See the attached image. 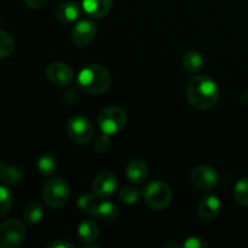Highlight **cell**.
<instances>
[{
    "label": "cell",
    "instance_id": "cell-1",
    "mask_svg": "<svg viewBox=\"0 0 248 248\" xmlns=\"http://www.w3.org/2000/svg\"><path fill=\"white\" fill-rule=\"evenodd\" d=\"M186 97L194 108L205 110L217 104L219 90L217 84L208 77L195 75L191 78L186 87Z\"/></svg>",
    "mask_w": 248,
    "mask_h": 248
},
{
    "label": "cell",
    "instance_id": "cell-2",
    "mask_svg": "<svg viewBox=\"0 0 248 248\" xmlns=\"http://www.w3.org/2000/svg\"><path fill=\"white\" fill-rule=\"evenodd\" d=\"M80 87L90 94H101L111 85V75L101 64H90L80 72L78 78Z\"/></svg>",
    "mask_w": 248,
    "mask_h": 248
},
{
    "label": "cell",
    "instance_id": "cell-3",
    "mask_svg": "<svg viewBox=\"0 0 248 248\" xmlns=\"http://www.w3.org/2000/svg\"><path fill=\"white\" fill-rule=\"evenodd\" d=\"M69 194V184L61 177H55L46 182L44 186L43 198L48 207L61 208L67 203Z\"/></svg>",
    "mask_w": 248,
    "mask_h": 248
},
{
    "label": "cell",
    "instance_id": "cell-4",
    "mask_svg": "<svg viewBox=\"0 0 248 248\" xmlns=\"http://www.w3.org/2000/svg\"><path fill=\"white\" fill-rule=\"evenodd\" d=\"M144 199L153 210L162 211L171 205L173 194L169 184L162 181H154L145 186Z\"/></svg>",
    "mask_w": 248,
    "mask_h": 248
},
{
    "label": "cell",
    "instance_id": "cell-5",
    "mask_svg": "<svg viewBox=\"0 0 248 248\" xmlns=\"http://www.w3.org/2000/svg\"><path fill=\"white\" fill-rule=\"evenodd\" d=\"M127 116H126L125 110L120 107H109V108L103 109L99 113L97 123H98L99 128L104 135H114L123 130L125 126Z\"/></svg>",
    "mask_w": 248,
    "mask_h": 248
},
{
    "label": "cell",
    "instance_id": "cell-6",
    "mask_svg": "<svg viewBox=\"0 0 248 248\" xmlns=\"http://www.w3.org/2000/svg\"><path fill=\"white\" fill-rule=\"evenodd\" d=\"M26 237L23 224L16 219H7L0 224V247L17 248Z\"/></svg>",
    "mask_w": 248,
    "mask_h": 248
},
{
    "label": "cell",
    "instance_id": "cell-7",
    "mask_svg": "<svg viewBox=\"0 0 248 248\" xmlns=\"http://www.w3.org/2000/svg\"><path fill=\"white\" fill-rule=\"evenodd\" d=\"M67 133L75 143L86 144L93 137V125L86 116H73L67 124Z\"/></svg>",
    "mask_w": 248,
    "mask_h": 248
},
{
    "label": "cell",
    "instance_id": "cell-8",
    "mask_svg": "<svg viewBox=\"0 0 248 248\" xmlns=\"http://www.w3.org/2000/svg\"><path fill=\"white\" fill-rule=\"evenodd\" d=\"M46 77L48 81L55 86L64 87L72 84L74 79V72L68 64L62 62H53L46 69Z\"/></svg>",
    "mask_w": 248,
    "mask_h": 248
},
{
    "label": "cell",
    "instance_id": "cell-9",
    "mask_svg": "<svg viewBox=\"0 0 248 248\" xmlns=\"http://www.w3.org/2000/svg\"><path fill=\"white\" fill-rule=\"evenodd\" d=\"M191 182L195 186L202 190H210L213 189L218 183V174L215 169L206 165L195 167L190 174Z\"/></svg>",
    "mask_w": 248,
    "mask_h": 248
},
{
    "label": "cell",
    "instance_id": "cell-10",
    "mask_svg": "<svg viewBox=\"0 0 248 248\" xmlns=\"http://www.w3.org/2000/svg\"><path fill=\"white\" fill-rule=\"evenodd\" d=\"M118 186V178L110 171H103L97 174L92 183V190L97 196L102 199H108L115 193Z\"/></svg>",
    "mask_w": 248,
    "mask_h": 248
},
{
    "label": "cell",
    "instance_id": "cell-11",
    "mask_svg": "<svg viewBox=\"0 0 248 248\" xmlns=\"http://www.w3.org/2000/svg\"><path fill=\"white\" fill-rule=\"evenodd\" d=\"M97 33V26L92 21L82 19L78 22L72 31V40L79 47L90 45Z\"/></svg>",
    "mask_w": 248,
    "mask_h": 248
},
{
    "label": "cell",
    "instance_id": "cell-12",
    "mask_svg": "<svg viewBox=\"0 0 248 248\" xmlns=\"http://www.w3.org/2000/svg\"><path fill=\"white\" fill-rule=\"evenodd\" d=\"M126 174H127L128 181L135 184H140L147 181L148 176H149V169L143 160L133 159L127 164Z\"/></svg>",
    "mask_w": 248,
    "mask_h": 248
},
{
    "label": "cell",
    "instance_id": "cell-13",
    "mask_svg": "<svg viewBox=\"0 0 248 248\" xmlns=\"http://www.w3.org/2000/svg\"><path fill=\"white\" fill-rule=\"evenodd\" d=\"M220 201L217 196L207 195L203 196L198 205V212L201 218L206 220H211L219 213Z\"/></svg>",
    "mask_w": 248,
    "mask_h": 248
},
{
    "label": "cell",
    "instance_id": "cell-14",
    "mask_svg": "<svg viewBox=\"0 0 248 248\" xmlns=\"http://www.w3.org/2000/svg\"><path fill=\"white\" fill-rule=\"evenodd\" d=\"M80 14H81V10L77 2L65 1L57 7L55 16L61 23H70V22L77 21Z\"/></svg>",
    "mask_w": 248,
    "mask_h": 248
},
{
    "label": "cell",
    "instance_id": "cell-15",
    "mask_svg": "<svg viewBox=\"0 0 248 248\" xmlns=\"http://www.w3.org/2000/svg\"><path fill=\"white\" fill-rule=\"evenodd\" d=\"M113 0H82V7L87 15L94 18H102L110 11Z\"/></svg>",
    "mask_w": 248,
    "mask_h": 248
},
{
    "label": "cell",
    "instance_id": "cell-16",
    "mask_svg": "<svg viewBox=\"0 0 248 248\" xmlns=\"http://www.w3.org/2000/svg\"><path fill=\"white\" fill-rule=\"evenodd\" d=\"M23 179L21 170L16 166L0 161V182L5 186H17Z\"/></svg>",
    "mask_w": 248,
    "mask_h": 248
},
{
    "label": "cell",
    "instance_id": "cell-17",
    "mask_svg": "<svg viewBox=\"0 0 248 248\" xmlns=\"http://www.w3.org/2000/svg\"><path fill=\"white\" fill-rule=\"evenodd\" d=\"M99 230L98 225L91 219H86L80 223L78 228V236L85 244H92L98 239Z\"/></svg>",
    "mask_w": 248,
    "mask_h": 248
},
{
    "label": "cell",
    "instance_id": "cell-18",
    "mask_svg": "<svg viewBox=\"0 0 248 248\" xmlns=\"http://www.w3.org/2000/svg\"><path fill=\"white\" fill-rule=\"evenodd\" d=\"M203 58L198 51H188L182 58V65L189 74H195L202 68Z\"/></svg>",
    "mask_w": 248,
    "mask_h": 248
},
{
    "label": "cell",
    "instance_id": "cell-19",
    "mask_svg": "<svg viewBox=\"0 0 248 248\" xmlns=\"http://www.w3.org/2000/svg\"><path fill=\"white\" fill-rule=\"evenodd\" d=\"M102 200L104 199L99 198L96 194H86V195H82L79 198V201H78V205H79L80 210L82 212L87 213L90 216L96 215V211L98 208L99 203L102 202Z\"/></svg>",
    "mask_w": 248,
    "mask_h": 248
},
{
    "label": "cell",
    "instance_id": "cell-20",
    "mask_svg": "<svg viewBox=\"0 0 248 248\" xmlns=\"http://www.w3.org/2000/svg\"><path fill=\"white\" fill-rule=\"evenodd\" d=\"M44 217V210L43 206L36 201L28 203L23 212V220L28 225H34L36 223L40 222Z\"/></svg>",
    "mask_w": 248,
    "mask_h": 248
},
{
    "label": "cell",
    "instance_id": "cell-21",
    "mask_svg": "<svg viewBox=\"0 0 248 248\" xmlns=\"http://www.w3.org/2000/svg\"><path fill=\"white\" fill-rule=\"evenodd\" d=\"M56 167H57V161L51 154H41L36 160V169L43 176H51L55 173Z\"/></svg>",
    "mask_w": 248,
    "mask_h": 248
},
{
    "label": "cell",
    "instance_id": "cell-22",
    "mask_svg": "<svg viewBox=\"0 0 248 248\" xmlns=\"http://www.w3.org/2000/svg\"><path fill=\"white\" fill-rule=\"evenodd\" d=\"M94 217L99 218L102 220H106V222H113V220L118 218V208L113 203L109 202V201L102 200L98 208H97Z\"/></svg>",
    "mask_w": 248,
    "mask_h": 248
},
{
    "label": "cell",
    "instance_id": "cell-23",
    "mask_svg": "<svg viewBox=\"0 0 248 248\" xmlns=\"http://www.w3.org/2000/svg\"><path fill=\"white\" fill-rule=\"evenodd\" d=\"M15 41L6 31L0 29V58H6L14 53Z\"/></svg>",
    "mask_w": 248,
    "mask_h": 248
},
{
    "label": "cell",
    "instance_id": "cell-24",
    "mask_svg": "<svg viewBox=\"0 0 248 248\" xmlns=\"http://www.w3.org/2000/svg\"><path fill=\"white\" fill-rule=\"evenodd\" d=\"M235 200L242 206H248V178H242L235 184Z\"/></svg>",
    "mask_w": 248,
    "mask_h": 248
},
{
    "label": "cell",
    "instance_id": "cell-25",
    "mask_svg": "<svg viewBox=\"0 0 248 248\" xmlns=\"http://www.w3.org/2000/svg\"><path fill=\"white\" fill-rule=\"evenodd\" d=\"M12 202H14V198H12L11 191L6 186H0V217H4L9 213Z\"/></svg>",
    "mask_w": 248,
    "mask_h": 248
},
{
    "label": "cell",
    "instance_id": "cell-26",
    "mask_svg": "<svg viewBox=\"0 0 248 248\" xmlns=\"http://www.w3.org/2000/svg\"><path fill=\"white\" fill-rule=\"evenodd\" d=\"M119 198L123 202L127 203V205H132L140 200V191L133 186H125L119 193Z\"/></svg>",
    "mask_w": 248,
    "mask_h": 248
},
{
    "label": "cell",
    "instance_id": "cell-27",
    "mask_svg": "<svg viewBox=\"0 0 248 248\" xmlns=\"http://www.w3.org/2000/svg\"><path fill=\"white\" fill-rule=\"evenodd\" d=\"M110 147V142H109L108 135L101 136L99 138H97V140L94 142V149L98 153H106L107 150Z\"/></svg>",
    "mask_w": 248,
    "mask_h": 248
},
{
    "label": "cell",
    "instance_id": "cell-28",
    "mask_svg": "<svg viewBox=\"0 0 248 248\" xmlns=\"http://www.w3.org/2000/svg\"><path fill=\"white\" fill-rule=\"evenodd\" d=\"M182 246L188 247V248H201V247H207V244L203 241L200 237H189L186 241L182 244Z\"/></svg>",
    "mask_w": 248,
    "mask_h": 248
},
{
    "label": "cell",
    "instance_id": "cell-29",
    "mask_svg": "<svg viewBox=\"0 0 248 248\" xmlns=\"http://www.w3.org/2000/svg\"><path fill=\"white\" fill-rule=\"evenodd\" d=\"M67 247H74L73 244L67 241H63V240H58V241H52L51 244L47 245V248H67Z\"/></svg>",
    "mask_w": 248,
    "mask_h": 248
},
{
    "label": "cell",
    "instance_id": "cell-30",
    "mask_svg": "<svg viewBox=\"0 0 248 248\" xmlns=\"http://www.w3.org/2000/svg\"><path fill=\"white\" fill-rule=\"evenodd\" d=\"M24 1L31 9H40L47 2V0H24Z\"/></svg>",
    "mask_w": 248,
    "mask_h": 248
}]
</instances>
